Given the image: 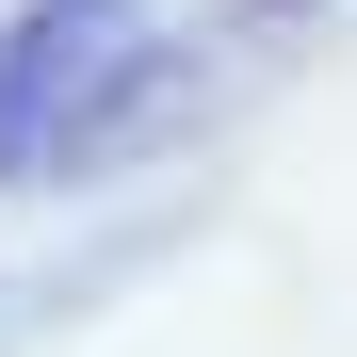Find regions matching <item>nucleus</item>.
Returning a JSON list of instances; mask_svg holds the SVG:
<instances>
[{
    "instance_id": "obj_1",
    "label": "nucleus",
    "mask_w": 357,
    "mask_h": 357,
    "mask_svg": "<svg viewBox=\"0 0 357 357\" xmlns=\"http://www.w3.org/2000/svg\"><path fill=\"white\" fill-rule=\"evenodd\" d=\"M146 82V33L130 0H33L17 49H0V178H49L98 146V98Z\"/></svg>"
}]
</instances>
